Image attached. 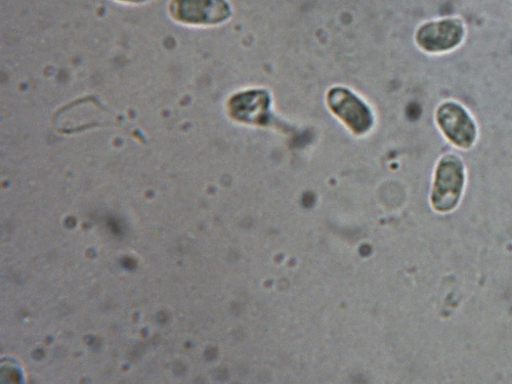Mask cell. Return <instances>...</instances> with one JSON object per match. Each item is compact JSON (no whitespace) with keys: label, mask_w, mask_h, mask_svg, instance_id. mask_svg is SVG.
<instances>
[{"label":"cell","mask_w":512,"mask_h":384,"mask_svg":"<svg viewBox=\"0 0 512 384\" xmlns=\"http://www.w3.org/2000/svg\"><path fill=\"white\" fill-rule=\"evenodd\" d=\"M325 104L331 114L356 137L373 131L376 118L371 106L357 93L344 85L329 89Z\"/></svg>","instance_id":"cell-1"},{"label":"cell","mask_w":512,"mask_h":384,"mask_svg":"<svg viewBox=\"0 0 512 384\" xmlns=\"http://www.w3.org/2000/svg\"><path fill=\"white\" fill-rule=\"evenodd\" d=\"M466 183L465 166L455 154H446L438 162L431 193V204L441 215L453 212L461 202Z\"/></svg>","instance_id":"cell-2"},{"label":"cell","mask_w":512,"mask_h":384,"mask_svg":"<svg viewBox=\"0 0 512 384\" xmlns=\"http://www.w3.org/2000/svg\"><path fill=\"white\" fill-rule=\"evenodd\" d=\"M168 13L189 26H217L229 21L233 10L228 0H170Z\"/></svg>","instance_id":"cell-3"},{"label":"cell","mask_w":512,"mask_h":384,"mask_svg":"<svg viewBox=\"0 0 512 384\" xmlns=\"http://www.w3.org/2000/svg\"><path fill=\"white\" fill-rule=\"evenodd\" d=\"M436 122L444 137L456 148L468 150L477 143V123L461 104L453 101L442 103L436 111Z\"/></svg>","instance_id":"cell-4"},{"label":"cell","mask_w":512,"mask_h":384,"mask_svg":"<svg viewBox=\"0 0 512 384\" xmlns=\"http://www.w3.org/2000/svg\"><path fill=\"white\" fill-rule=\"evenodd\" d=\"M465 36L463 22L447 18L422 24L416 31V46L424 53L440 55L457 49Z\"/></svg>","instance_id":"cell-5"},{"label":"cell","mask_w":512,"mask_h":384,"mask_svg":"<svg viewBox=\"0 0 512 384\" xmlns=\"http://www.w3.org/2000/svg\"><path fill=\"white\" fill-rule=\"evenodd\" d=\"M272 103L273 98L268 90L251 88L231 96L227 102V113L237 123L265 126L270 120Z\"/></svg>","instance_id":"cell-6"},{"label":"cell","mask_w":512,"mask_h":384,"mask_svg":"<svg viewBox=\"0 0 512 384\" xmlns=\"http://www.w3.org/2000/svg\"><path fill=\"white\" fill-rule=\"evenodd\" d=\"M117 2L124 3V4L138 5V4H144V3L148 2V0H117Z\"/></svg>","instance_id":"cell-7"}]
</instances>
